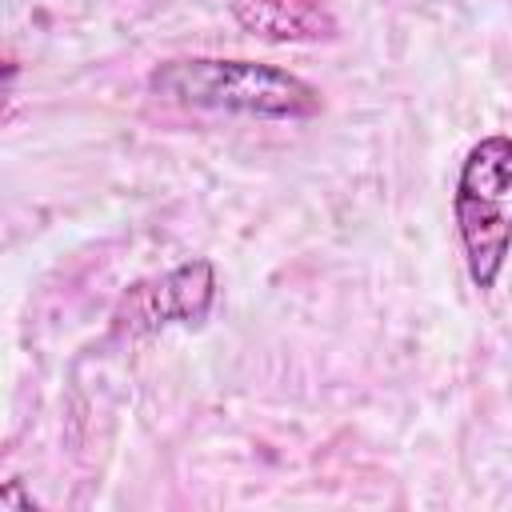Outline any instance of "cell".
I'll return each mask as SVG.
<instances>
[{"mask_svg":"<svg viewBox=\"0 0 512 512\" xmlns=\"http://www.w3.org/2000/svg\"><path fill=\"white\" fill-rule=\"evenodd\" d=\"M212 296H216V272L208 260H188L164 276H152V280H140L132 284L116 312H112V324L116 332H152V328H164V324H200L212 308Z\"/></svg>","mask_w":512,"mask_h":512,"instance_id":"cell-3","label":"cell"},{"mask_svg":"<svg viewBox=\"0 0 512 512\" xmlns=\"http://www.w3.org/2000/svg\"><path fill=\"white\" fill-rule=\"evenodd\" d=\"M232 16L264 40H332L336 16L328 0H228Z\"/></svg>","mask_w":512,"mask_h":512,"instance_id":"cell-4","label":"cell"},{"mask_svg":"<svg viewBox=\"0 0 512 512\" xmlns=\"http://www.w3.org/2000/svg\"><path fill=\"white\" fill-rule=\"evenodd\" d=\"M452 212L468 276L488 292L512 252V136H484L468 148Z\"/></svg>","mask_w":512,"mask_h":512,"instance_id":"cell-2","label":"cell"},{"mask_svg":"<svg viewBox=\"0 0 512 512\" xmlns=\"http://www.w3.org/2000/svg\"><path fill=\"white\" fill-rule=\"evenodd\" d=\"M148 88L180 108L236 112L260 120H304L324 108L320 92L308 80L252 60H212V56L164 60L148 72Z\"/></svg>","mask_w":512,"mask_h":512,"instance_id":"cell-1","label":"cell"}]
</instances>
